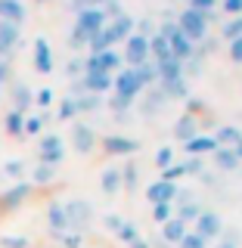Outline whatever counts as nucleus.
<instances>
[{
  "mask_svg": "<svg viewBox=\"0 0 242 248\" xmlns=\"http://www.w3.org/2000/svg\"><path fill=\"white\" fill-rule=\"evenodd\" d=\"M112 108H115V112H124V108H130V103H124V99L112 96Z\"/></svg>",
  "mask_w": 242,
  "mask_h": 248,
  "instance_id": "58",
  "label": "nucleus"
},
{
  "mask_svg": "<svg viewBox=\"0 0 242 248\" xmlns=\"http://www.w3.org/2000/svg\"><path fill=\"white\" fill-rule=\"evenodd\" d=\"M224 37H227V41H236V37H242V16H233V22H227V25H224Z\"/></svg>",
  "mask_w": 242,
  "mask_h": 248,
  "instance_id": "37",
  "label": "nucleus"
},
{
  "mask_svg": "<svg viewBox=\"0 0 242 248\" xmlns=\"http://www.w3.org/2000/svg\"><path fill=\"white\" fill-rule=\"evenodd\" d=\"M121 223H124V220H121V217H115V214H109V217H106V227H109V230H115V232L121 230Z\"/></svg>",
  "mask_w": 242,
  "mask_h": 248,
  "instance_id": "57",
  "label": "nucleus"
},
{
  "mask_svg": "<svg viewBox=\"0 0 242 248\" xmlns=\"http://www.w3.org/2000/svg\"><path fill=\"white\" fill-rule=\"evenodd\" d=\"M134 28H137V22L130 19V16H118V19L106 22V34H109V41H112V46L124 44L130 34H134Z\"/></svg>",
  "mask_w": 242,
  "mask_h": 248,
  "instance_id": "7",
  "label": "nucleus"
},
{
  "mask_svg": "<svg viewBox=\"0 0 242 248\" xmlns=\"http://www.w3.org/2000/svg\"><path fill=\"white\" fill-rule=\"evenodd\" d=\"M196 232L202 239H214V236H221V217L217 214H211V211H202L199 217H196Z\"/></svg>",
  "mask_w": 242,
  "mask_h": 248,
  "instance_id": "17",
  "label": "nucleus"
},
{
  "mask_svg": "<svg viewBox=\"0 0 242 248\" xmlns=\"http://www.w3.org/2000/svg\"><path fill=\"white\" fill-rule=\"evenodd\" d=\"M97 59H99V68H103L106 75H118L121 68H124L121 53H115V50H103V53H97Z\"/></svg>",
  "mask_w": 242,
  "mask_h": 248,
  "instance_id": "22",
  "label": "nucleus"
},
{
  "mask_svg": "<svg viewBox=\"0 0 242 248\" xmlns=\"http://www.w3.org/2000/svg\"><path fill=\"white\" fill-rule=\"evenodd\" d=\"M183 168H186V174H199V170H202V161L199 158H190V161H183Z\"/></svg>",
  "mask_w": 242,
  "mask_h": 248,
  "instance_id": "56",
  "label": "nucleus"
},
{
  "mask_svg": "<svg viewBox=\"0 0 242 248\" xmlns=\"http://www.w3.org/2000/svg\"><path fill=\"white\" fill-rule=\"evenodd\" d=\"M22 174H25V161H19V158L6 161V165L0 168V177H10V180H19Z\"/></svg>",
  "mask_w": 242,
  "mask_h": 248,
  "instance_id": "34",
  "label": "nucleus"
},
{
  "mask_svg": "<svg viewBox=\"0 0 242 248\" xmlns=\"http://www.w3.org/2000/svg\"><path fill=\"white\" fill-rule=\"evenodd\" d=\"M224 13H230V16H242V0H224Z\"/></svg>",
  "mask_w": 242,
  "mask_h": 248,
  "instance_id": "53",
  "label": "nucleus"
},
{
  "mask_svg": "<svg viewBox=\"0 0 242 248\" xmlns=\"http://www.w3.org/2000/svg\"><path fill=\"white\" fill-rule=\"evenodd\" d=\"M112 78H115V75H106V72L81 75V87H84V93H93V96H103L106 90H112Z\"/></svg>",
  "mask_w": 242,
  "mask_h": 248,
  "instance_id": "12",
  "label": "nucleus"
},
{
  "mask_svg": "<svg viewBox=\"0 0 242 248\" xmlns=\"http://www.w3.org/2000/svg\"><path fill=\"white\" fill-rule=\"evenodd\" d=\"M37 3H47V0H37Z\"/></svg>",
  "mask_w": 242,
  "mask_h": 248,
  "instance_id": "62",
  "label": "nucleus"
},
{
  "mask_svg": "<svg viewBox=\"0 0 242 248\" xmlns=\"http://www.w3.org/2000/svg\"><path fill=\"white\" fill-rule=\"evenodd\" d=\"M0 90H3V87H0Z\"/></svg>",
  "mask_w": 242,
  "mask_h": 248,
  "instance_id": "63",
  "label": "nucleus"
},
{
  "mask_svg": "<svg viewBox=\"0 0 242 248\" xmlns=\"http://www.w3.org/2000/svg\"><path fill=\"white\" fill-rule=\"evenodd\" d=\"M130 248H149V245H146L143 239H134V242H130Z\"/></svg>",
  "mask_w": 242,
  "mask_h": 248,
  "instance_id": "60",
  "label": "nucleus"
},
{
  "mask_svg": "<svg viewBox=\"0 0 242 248\" xmlns=\"http://www.w3.org/2000/svg\"><path fill=\"white\" fill-rule=\"evenodd\" d=\"M134 34H140V37H152V34H155V25H152L149 19H143V22L137 25V31H134Z\"/></svg>",
  "mask_w": 242,
  "mask_h": 248,
  "instance_id": "51",
  "label": "nucleus"
},
{
  "mask_svg": "<svg viewBox=\"0 0 242 248\" xmlns=\"http://www.w3.org/2000/svg\"><path fill=\"white\" fill-rule=\"evenodd\" d=\"M99 106H103V99H99V96H93V93L75 96V108H78V112H97Z\"/></svg>",
  "mask_w": 242,
  "mask_h": 248,
  "instance_id": "33",
  "label": "nucleus"
},
{
  "mask_svg": "<svg viewBox=\"0 0 242 248\" xmlns=\"http://www.w3.org/2000/svg\"><path fill=\"white\" fill-rule=\"evenodd\" d=\"M155 165H159L161 170H165V168H171V165H174V149H168V146H161V149L155 152Z\"/></svg>",
  "mask_w": 242,
  "mask_h": 248,
  "instance_id": "38",
  "label": "nucleus"
},
{
  "mask_svg": "<svg viewBox=\"0 0 242 248\" xmlns=\"http://www.w3.org/2000/svg\"><path fill=\"white\" fill-rule=\"evenodd\" d=\"M149 56H152V62L171 59V46H168V41H165L161 34H152V37H149Z\"/></svg>",
  "mask_w": 242,
  "mask_h": 248,
  "instance_id": "28",
  "label": "nucleus"
},
{
  "mask_svg": "<svg viewBox=\"0 0 242 248\" xmlns=\"http://www.w3.org/2000/svg\"><path fill=\"white\" fill-rule=\"evenodd\" d=\"M53 99H56V96H53V90H50V87H44V90H37V93H34V103L41 106V108H50V106H53Z\"/></svg>",
  "mask_w": 242,
  "mask_h": 248,
  "instance_id": "45",
  "label": "nucleus"
},
{
  "mask_svg": "<svg viewBox=\"0 0 242 248\" xmlns=\"http://www.w3.org/2000/svg\"><path fill=\"white\" fill-rule=\"evenodd\" d=\"M22 41V28L13 22H0V59H6Z\"/></svg>",
  "mask_w": 242,
  "mask_h": 248,
  "instance_id": "8",
  "label": "nucleus"
},
{
  "mask_svg": "<svg viewBox=\"0 0 242 248\" xmlns=\"http://www.w3.org/2000/svg\"><path fill=\"white\" fill-rule=\"evenodd\" d=\"M230 59H233V62H242V37L230 41Z\"/></svg>",
  "mask_w": 242,
  "mask_h": 248,
  "instance_id": "52",
  "label": "nucleus"
},
{
  "mask_svg": "<svg viewBox=\"0 0 242 248\" xmlns=\"http://www.w3.org/2000/svg\"><path fill=\"white\" fill-rule=\"evenodd\" d=\"M121 186H128V189H134V186H137V165H124V170H121Z\"/></svg>",
  "mask_w": 242,
  "mask_h": 248,
  "instance_id": "41",
  "label": "nucleus"
},
{
  "mask_svg": "<svg viewBox=\"0 0 242 248\" xmlns=\"http://www.w3.org/2000/svg\"><path fill=\"white\" fill-rule=\"evenodd\" d=\"M134 75H137V81L143 84V87H149V84L159 81V68H155V62H152V59H146L143 65H137V68H134Z\"/></svg>",
  "mask_w": 242,
  "mask_h": 248,
  "instance_id": "29",
  "label": "nucleus"
},
{
  "mask_svg": "<svg viewBox=\"0 0 242 248\" xmlns=\"http://www.w3.org/2000/svg\"><path fill=\"white\" fill-rule=\"evenodd\" d=\"M93 6H103V0H72V10H75V13L93 10Z\"/></svg>",
  "mask_w": 242,
  "mask_h": 248,
  "instance_id": "50",
  "label": "nucleus"
},
{
  "mask_svg": "<svg viewBox=\"0 0 242 248\" xmlns=\"http://www.w3.org/2000/svg\"><path fill=\"white\" fill-rule=\"evenodd\" d=\"M146 199H149L152 205H161V202L171 205V199H177V186L168 183V180H155L149 189H146Z\"/></svg>",
  "mask_w": 242,
  "mask_h": 248,
  "instance_id": "18",
  "label": "nucleus"
},
{
  "mask_svg": "<svg viewBox=\"0 0 242 248\" xmlns=\"http://www.w3.org/2000/svg\"><path fill=\"white\" fill-rule=\"evenodd\" d=\"M152 217H155L159 223H168L171 217H174V214H171V205H168V202H161V205H152Z\"/></svg>",
  "mask_w": 242,
  "mask_h": 248,
  "instance_id": "42",
  "label": "nucleus"
},
{
  "mask_svg": "<svg viewBox=\"0 0 242 248\" xmlns=\"http://www.w3.org/2000/svg\"><path fill=\"white\" fill-rule=\"evenodd\" d=\"M202 211H199V205H196V202H180V214H177V220H183V223H190V220H196V217H199Z\"/></svg>",
  "mask_w": 242,
  "mask_h": 248,
  "instance_id": "35",
  "label": "nucleus"
},
{
  "mask_svg": "<svg viewBox=\"0 0 242 248\" xmlns=\"http://www.w3.org/2000/svg\"><path fill=\"white\" fill-rule=\"evenodd\" d=\"M211 155H214V165L221 170H236L239 168V158H236V152H233V146H217Z\"/></svg>",
  "mask_w": 242,
  "mask_h": 248,
  "instance_id": "24",
  "label": "nucleus"
},
{
  "mask_svg": "<svg viewBox=\"0 0 242 248\" xmlns=\"http://www.w3.org/2000/svg\"><path fill=\"white\" fill-rule=\"evenodd\" d=\"M168 46H171V56H174L177 62H190V59H193V53H196V44H193L190 37H183V34H180V28H177L174 34L168 37Z\"/></svg>",
  "mask_w": 242,
  "mask_h": 248,
  "instance_id": "11",
  "label": "nucleus"
},
{
  "mask_svg": "<svg viewBox=\"0 0 242 248\" xmlns=\"http://www.w3.org/2000/svg\"><path fill=\"white\" fill-rule=\"evenodd\" d=\"M103 146H106V152H109V155H130V152H137V149H140L137 140L121 137V134H109V137L103 140Z\"/></svg>",
  "mask_w": 242,
  "mask_h": 248,
  "instance_id": "14",
  "label": "nucleus"
},
{
  "mask_svg": "<svg viewBox=\"0 0 242 248\" xmlns=\"http://www.w3.org/2000/svg\"><path fill=\"white\" fill-rule=\"evenodd\" d=\"M34 68L41 75L53 72V50H50V41H47V37H37L34 41Z\"/></svg>",
  "mask_w": 242,
  "mask_h": 248,
  "instance_id": "16",
  "label": "nucleus"
},
{
  "mask_svg": "<svg viewBox=\"0 0 242 248\" xmlns=\"http://www.w3.org/2000/svg\"><path fill=\"white\" fill-rule=\"evenodd\" d=\"M180 248H205V239H202L199 232H186L180 239Z\"/></svg>",
  "mask_w": 242,
  "mask_h": 248,
  "instance_id": "44",
  "label": "nucleus"
},
{
  "mask_svg": "<svg viewBox=\"0 0 242 248\" xmlns=\"http://www.w3.org/2000/svg\"><path fill=\"white\" fill-rule=\"evenodd\" d=\"M99 186H103V192L115 196V192L121 189V170H118V168H109V170H103V180H99Z\"/></svg>",
  "mask_w": 242,
  "mask_h": 248,
  "instance_id": "30",
  "label": "nucleus"
},
{
  "mask_svg": "<svg viewBox=\"0 0 242 248\" xmlns=\"http://www.w3.org/2000/svg\"><path fill=\"white\" fill-rule=\"evenodd\" d=\"M3 130L10 137H25V115H19V112H6L3 115Z\"/></svg>",
  "mask_w": 242,
  "mask_h": 248,
  "instance_id": "25",
  "label": "nucleus"
},
{
  "mask_svg": "<svg viewBox=\"0 0 242 248\" xmlns=\"http://www.w3.org/2000/svg\"><path fill=\"white\" fill-rule=\"evenodd\" d=\"M99 10L106 13V19H118V16H124L121 6H118V0H103V6H99Z\"/></svg>",
  "mask_w": 242,
  "mask_h": 248,
  "instance_id": "46",
  "label": "nucleus"
},
{
  "mask_svg": "<svg viewBox=\"0 0 242 248\" xmlns=\"http://www.w3.org/2000/svg\"><path fill=\"white\" fill-rule=\"evenodd\" d=\"M190 6H193V10H199V13H205V16H211L214 6H217V0H190Z\"/></svg>",
  "mask_w": 242,
  "mask_h": 248,
  "instance_id": "48",
  "label": "nucleus"
},
{
  "mask_svg": "<svg viewBox=\"0 0 242 248\" xmlns=\"http://www.w3.org/2000/svg\"><path fill=\"white\" fill-rule=\"evenodd\" d=\"M161 236H165V242H177V245H180V239L186 236V223L177 220V217H171L168 223H161Z\"/></svg>",
  "mask_w": 242,
  "mask_h": 248,
  "instance_id": "26",
  "label": "nucleus"
},
{
  "mask_svg": "<svg viewBox=\"0 0 242 248\" xmlns=\"http://www.w3.org/2000/svg\"><path fill=\"white\" fill-rule=\"evenodd\" d=\"M186 115H193V118L202 115V103H199V99H190V103H186Z\"/></svg>",
  "mask_w": 242,
  "mask_h": 248,
  "instance_id": "55",
  "label": "nucleus"
},
{
  "mask_svg": "<svg viewBox=\"0 0 242 248\" xmlns=\"http://www.w3.org/2000/svg\"><path fill=\"white\" fill-rule=\"evenodd\" d=\"M53 180H56V168H50V165H37L34 174H31V186H47Z\"/></svg>",
  "mask_w": 242,
  "mask_h": 248,
  "instance_id": "31",
  "label": "nucleus"
},
{
  "mask_svg": "<svg viewBox=\"0 0 242 248\" xmlns=\"http://www.w3.org/2000/svg\"><path fill=\"white\" fill-rule=\"evenodd\" d=\"M59 242H62V248H81V232H62L59 236Z\"/></svg>",
  "mask_w": 242,
  "mask_h": 248,
  "instance_id": "47",
  "label": "nucleus"
},
{
  "mask_svg": "<svg viewBox=\"0 0 242 248\" xmlns=\"http://www.w3.org/2000/svg\"><path fill=\"white\" fill-rule=\"evenodd\" d=\"M183 174H186V168H183V165H171V168H165V170H161V180L174 183V180H180Z\"/></svg>",
  "mask_w": 242,
  "mask_h": 248,
  "instance_id": "43",
  "label": "nucleus"
},
{
  "mask_svg": "<svg viewBox=\"0 0 242 248\" xmlns=\"http://www.w3.org/2000/svg\"><path fill=\"white\" fill-rule=\"evenodd\" d=\"M72 146L81 155H87L93 146H97V134H93L90 124H72Z\"/></svg>",
  "mask_w": 242,
  "mask_h": 248,
  "instance_id": "13",
  "label": "nucleus"
},
{
  "mask_svg": "<svg viewBox=\"0 0 242 248\" xmlns=\"http://www.w3.org/2000/svg\"><path fill=\"white\" fill-rule=\"evenodd\" d=\"M25 16H28V10L22 0H0V22H13V25L22 28Z\"/></svg>",
  "mask_w": 242,
  "mask_h": 248,
  "instance_id": "15",
  "label": "nucleus"
},
{
  "mask_svg": "<svg viewBox=\"0 0 242 248\" xmlns=\"http://www.w3.org/2000/svg\"><path fill=\"white\" fill-rule=\"evenodd\" d=\"M211 19H214V13L205 16V13L193 10V6H186V10L180 13V19H177V28H180L183 37H190V41L196 44V41H202V37L208 34V22Z\"/></svg>",
  "mask_w": 242,
  "mask_h": 248,
  "instance_id": "1",
  "label": "nucleus"
},
{
  "mask_svg": "<svg viewBox=\"0 0 242 248\" xmlns=\"http://www.w3.org/2000/svg\"><path fill=\"white\" fill-rule=\"evenodd\" d=\"M56 115H59V121L75 118V115H78V108H75V96H65V99H62L59 108H56Z\"/></svg>",
  "mask_w": 242,
  "mask_h": 248,
  "instance_id": "36",
  "label": "nucleus"
},
{
  "mask_svg": "<svg viewBox=\"0 0 242 248\" xmlns=\"http://www.w3.org/2000/svg\"><path fill=\"white\" fill-rule=\"evenodd\" d=\"M112 90H115L118 99H124V103H134L140 93H143V84L137 81L134 68H121V72L112 78Z\"/></svg>",
  "mask_w": 242,
  "mask_h": 248,
  "instance_id": "3",
  "label": "nucleus"
},
{
  "mask_svg": "<svg viewBox=\"0 0 242 248\" xmlns=\"http://www.w3.org/2000/svg\"><path fill=\"white\" fill-rule=\"evenodd\" d=\"M155 68H159V84H171V81H180V78H186L183 62H177L174 56L165 59V62H155Z\"/></svg>",
  "mask_w": 242,
  "mask_h": 248,
  "instance_id": "20",
  "label": "nucleus"
},
{
  "mask_svg": "<svg viewBox=\"0 0 242 248\" xmlns=\"http://www.w3.org/2000/svg\"><path fill=\"white\" fill-rule=\"evenodd\" d=\"M62 158H65V143H62V137L59 134H41V143H37V165L56 168Z\"/></svg>",
  "mask_w": 242,
  "mask_h": 248,
  "instance_id": "2",
  "label": "nucleus"
},
{
  "mask_svg": "<svg viewBox=\"0 0 242 248\" xmlns=\"http://www.w3.org/2000/svg\"><path fill=\"white\" fill-rule=\"evenodd\" d=\"M233 152H236V158L242 161V140H239V143H236V146H233Z\"/></svg>",
  "mask_w": 242,
  "mask_h": 248,
  "instance_id": "61",
  "label": "nucleus"
},
{
  "mask_svg": "<svg viewBox=\"0 0 242 248\" xmlns=\"http://www.w3.org/2000/svg\"><path fill=\"white\" fill-rule=\"evenodd\" d=\"M217 248H236V236H227V239H224V242L217 245Z\"/></svg>",
  "mask_w": 242,
  "mask_h": 248,
  "instance_id": "59",
  "label": "nucleus"
},
{
  "mask_svg": "<svg viewBox=\"0 0 242 248\" xmlns=\"http://www.w3.org/2000/svg\"><path fill=\"white\" fill-rule=\"evenodd\" d=\"M0 248H31L25 236H0Z\"/></svg>",
  "mask_w": 242,
  "mask_h": 248,
  "instance_id": "39",
  "label": "nucleus"
},
{
  "mask_svg": "<svg viewBox=\"0 0 242 248\" xmlns=\"http://www.w3.org/2000/svg\"><path fill=\"white\" fill-rule=\"evenodd\" d=\"M10 75H13V68H10V59H0V87H3V84L10 81Z\"/></svg>",
  "mask_w": 242,
  "mask_h": 248,
  "instance_id": "54",
  "label": "nucleus"
},
{
  "mask_svg": "<svg viewBox=\"0 0 242 248\" xmlns=\"http://www.w3.org/2000/svg\"><path fill=\"white\" fill-rule=\"evenodd\" d=\"M124 62H128L130 68H137V65H143L146 59H149V37H140V34H130L128 41H124Z\"/></svg>",
  "mask_w": 242,
  "mask_h": 248,
  "instance_id": "5",
  "label": "nucleus"
},
{
  "mask_svg": "<svg viewBox=\"0 0 242 248\" xmlns=\"http://www.w3.org/2000/svg\"><path fill=\"white\" fill-rule=\"evenodd\" d=\"M65 217H68V227H72L75 232L81 230V227H87V220H90V214H93V208L87 205L84 199H75V202H65Z\"/></svg>",
  "mask_w": 242,
  "mask_h": 248,
  "instance_id": "6",
  "label": "nucleus"
},
{
  "mask_svg": "<svg viewBox=\"0 0 242 248\" xmlns=\"http://www.w3.org/2000/svg\"><path fill=\"white\" fill-rule=\"evenodd\" d=\"M214 149H217V140L211 134H199V137H193L190 143H186V155H190V158H199V155L214 152Z\"/></svg>",
  "mask_w": 242,
  "mask_h": 248,
  "instance_id": "21",
  "label": "nucleus"
},
{
  "mask_svg": "<svg viewBox=\"0 0 242 248\" xmlns=\"http://www.w3.org/2000/svg\"><path fill=\"white\" fill-rule=\"evenodd\" d=\"M174 137L183 140V143H190L193 137H199V121L193 118V115H183V118L174 124Z\"/></svg>",
  "mask_w": 242,
  "mask_h": 248,
  "instance_id": "23",
  "label": "nucleus"
},
{
  "mask_svg": "<svg viewBox=\"0 0 242 248\" xmlns=\"http://www.w3.org/2000/svg\"><path fill=\"white\" fill-rule=\"evenodd\" d=\"M217 140V146H236L242 140V130L236 127V124H224V127H217V134H211Z\"/></svg>",
  "mask_w": 242,
  "mask_h": 248,
  "instance_id": "27",
  "label": "nucleus"
},
{
  "mask_svg": "<svg viewBox=\"0 0 242 248\" xmlns=\"http://www.w3.org/2000/svg\"><path fill=\"white\" fill-rule=\"evenodd\" d=\"M106 22H109V19H106V13L99 10V6H93V10H81V13H78L75 28H72V31H78V34L87 41V37H93L97 31H103V28H106Z\"/></svg>",
  "mask_w": 242,
  "mask_h": 248,
  "instance_id": "4",
  "label": "nucleus"
},
{
  "mask_svg": "<svg viewBox=\"0 0 242 248\" xmlns=\"http://www.w3.org/2000/svg\"><path fill=\"white\" fill-rule=\"evenodd\" d=\"M65 72L72 75V78H81L84 75V59L81 56H75V59H68V65H65Z\"/></svg>",
  "mask_w": 242,
  "mask_h": 248,
  "instance_id": "49",
  "label": "nucleus"
},
{
  "mask_svg": "<svg viewBox=\"0 0 242 248\" xmlns=\"http://www.w3.org/2000/svg\"><path fill=\"white\" fill-rule=\"evenodd\" d=\"M47 127V115H28L25 118V137H41Z\"/></svg>",
  "mask_w": 242,
  "mask_h": 248,
  "instance_id": "32",
  "label": "nucleus"
},
{
  "mask_svg": "<svg viewBox=\"0 0 242 248\" xmlns=\"http://www.w3.org/2000/svg\"><path fill=\"white\" fill-rule=\"evenodd\" d=\"M47 223H50L53 236H62V232H68V217H65V208H62V202H53L50 208H47Z\"/></svg>",
  "mask_w": 242,
  "mask_h": 248,
  "instance_id": "19",
  "label": "nucleus"
},
{
  "mask_svg": "<svg viewBox=\"0 0 242 248\" xmlns=\"http://www.w3.org/2000/svg\"><path fill=\"white\" fill-rule=\"evenodd\" d=\"M31 189H34V186L25 183V180H22V183H16L13 189H6L3 196H0V211H13V208H19L22 202H25V199L31 196Z\"/></svg>",
  "mask_w": 242,
  "mask_h": 248,
  "instance_id": "10",
  "label": "nucleus"
},
{
  "mask_svg": "<svg viewBox=\"0 0 242 248\" xmlns=\"http://www.w3.org/2000/svg\"><path fill=\"white\" fill-rule=\"evenodd\" d=\"M118 239L130 245L134 239H140V232H137V227H134V223H128V220H124V223H121V230H118Z\"/></svg>",
  "mask_w": 242,
  "mask_h": 248,
  "instance_id": "40",
  "label": "nucleus"
},
{
  "mask_svg": "<svg viewBox=\"0 0 242 248\" xmlns=\"http://www.w3.org/2000/svg\"><path fill=\"white\" fill-rule=\"evenodd\" d=\"M10 96H13V112H19V115H25L28 108L34 106V93H31V87L25 81H13Z\"/></svg>",
  "mask_w": 242,
  "mask_h": 248,
  "instance_id": "9",
  "label": "nucleus"
}]
</instances>
